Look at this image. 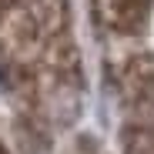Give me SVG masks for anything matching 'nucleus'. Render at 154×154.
<instances>
[{"label":"nucleus","mask_w":154,"mask_h":154,"mask_svg":"<svg viewBox=\"0 0 154 154\" xmlns=\"http://www.w3.org/2000/svg\"><path fill=\"white\" fill-rule=\"evenodd\" d=\"M0 77L40 134L81 114L84 70L67 0H10L0 10Z\"/></svg>","instance_id":"nucleus-1"},{"label":"nucleus","mask_w":154,"mask_h":154,"mask_svg":"<svg viewBox=\"0 0 154 154\" xmlns=\"http://www.w3.org/2000/svg\"><path fill=\"white\" fill-rule=\"evenodd\" d=\"M121 94V147L124 154H154V64L147 57H131L117 70Z\"/></svg>","instance_id":"nucleus-2"},{"label":"nucleus","mask_w":154,"mask_h":154,"mask_svg":"<svg viewBox=\"0 0 154 154\" xmlns=\"http://www.w3.org/2000/svg\"><path fill=\"white\" fill-rule=\"evenodd\" d=\"M94 17L104 30L117 37H137L147 30L154 0H91Z\"/></svg>","instance_id":"nucleus-3"},{"label":"nucleus","mask_w":154,"mask_h":154,"mask_svg":"<svg viewBox=\"0 0 154 154\" xmlns=\"http://www.w3.org/2000/svg\"><path fill=\"white\" fill-rule=\"evenodd\" d=\"M0 154H7V151H4V147H0Z\"/></svg>","instance_id":"nucleus-4"}]
</instances>
